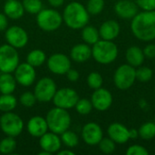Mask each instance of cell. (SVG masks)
I'll list each match as a JSON object with an SVG mask.
<instances>
[{
  "instance_id": "cell-1",
  "label": "cell",
  "mask_w": 155,
  "mask_h": 155,
  "mask_svg": "<svg viewBox=\"0 0 155 155\" xmlns=\"http://www.w3.org/2000/svg\"><path fill=\"white\" fill-rule=\"evenodd\" d=\"M133 35L143 42L155 39V10L138 13L131 23Z\"/></svg>"
},
{
  "instance_id": "cell-2",
  "label": "cell",
  "mask_w": 155,
  "mask_h": 155,
  "mask_svg": "<svg viewBox=\"0 0 155 155\" xmlns=\"http://www.w3.org/2000/svg\"><path fill=\"white\" fill-rule=\"evenodd\" d=\"M89 15L84 5L74 1L65 6L63 13V21L72 29H81L88 24Z\"/></svg>"
},
{
  "instance_id": "cell-3",
  "label": "cell",
  "mask_w": 155,
  "mask_h": 155,
  "mask_svg": "<svg viewBox=\"0 0 155 155\" xmlns=\"http://www.w3.org/2000/svg\"><path fill=\"white\" fill-rule=\"evenodd\" d=\"M92 56L101 64H109L118 56V47L113 41L99 40L92 47Z\"/></svg>"
},
{
  "instance_id": "cell-4",
  "label": "cell",
  "mask_w": 155,
  "mask_h": 155,
  "mask_svg": "<svg viewBox=\"0 0 155 155\" xmlns=\"http://www.w3.org/2000/svg\"><path fill=\"white\" fill-rule=\"evenodd\" d=\"M48 129L56 134H62L71 125V116L66 109L54 107L51 109L45 117Z\"/></svg>"
},
{
  "instance_id": "cell-5",
  "label": "cell",
  "mask_w": 155,
  "mask_h": 155,
  "mask_svg": "<svg viewBox=\"0 0 155 155\" xmlns=\"http://www.w3.org/2000/svg\"><path fill=\"white\" fill-rule=\"evenodd\" d=\"M36 23L38 26L45 32L55 31L63 23V15L54 9H42L37 14Z\"/></svg>"
},
{
  "instance_id": "cell-6",
  "label": "cell",
  "mask_w": 155,
  "mask_h": 155,
  "mask_svg": "<svg viewBox=\"0 0 155 155\" xmlns=\"http://www.w3.org/2000/svg\"><path fill=\"white\" fill-rule=\"evenodd\" d=\"M0 128L6 136L15 138L22 133L24 122L18 114L12 112H6L0 117Z\"/></svg>"
},
{
  "instance_id": "cell-7",
  "label": "cell",
  "mask_w": 155,
  "mask_h": 155,
  "mask_svg": "<svg viewBox=\"0 0 155 155\" xmlns=\"http://www.w3.org/2000/svg\"><path fill=\"white\" fill-rule=\"evenodd\" d=\"M136 80V69L129 64L120 65L114 75V83L120 90L131 88Z\"/></svg>"
},
{
  "instance_id": "cell-8",
  "label": "cell",
  "mask_w": 155,
  "mask_h": 155,
  "mask_svg": "<svg viewBox=\"0 0 155 155\" xmlns=\"http://www.w3.org/2000/svg\"><path fill=\"white\" fill-rule=\"evenodd\" d=\"M19 64V55L16 48L5 44L0 46V71L13 73Z\"/></svg>"
},
{
  "instance_id": "cell-9",
  "label": "cell",
  "mask_w": 155,
  "mask_h": 155,
  "mask_svg": "<svg viewBox=\"0 0 155 155\" xmlns=\"http://www.w3.org/2000/svg\"><path fill=\"white\" fill-rule=\"evenodd\" d=\"M56 91L57 89L54 81L49 77H44L36 83L34 94L37 101L47 103L53 100Z\"/></svg>"
},
{
  "instance_id": "cell-10",
  "label": "cell",
  "mask_w": 155,
  "mask_h": 155,
  "mask_svg": "<svg viewBox=\"0 0 155 155\" xmlns=\"http://www.w3.org/2000/svg\"><path fill=\"white\" fill-rule=\"evenodd\" d=\"M78 100L79 95L76 91L69 87L61 88L57 90L53 98L54 104L56 107H60L66 110L74 107Z\"/></svg>"
},
{
  "instance_id": "cell-11",
  "label": "cell",
  "mask_w": 155,
  "mask_h": 155,
  "mask_svg": "<svg viewBox=\"0 0 155 155\" xmlns=\"http://www.w3.org/2000/svg\"><path fill=\"white\" fill-rule=\"evenodd\" d=\"M5 37L7 44L16 49L25 47L28 42V35L26 31L17 25L6 28Z\"/></svg>"
},
{
  "instance_id": "cell-12",
  "label": "cell",
  "mask_w": 155,
  "mask_h": 155,
  "mask_svg": "<svg viewBox=\"0 0 155 155\" xmlns=\"http://www.w3.org/2000/svg\"><path fill=\"white\" fill-rule=\"evenodd\" d=\"M36 78V73L34 66L28 63H23L18 64L15 70V79L16 83L23 86L32 85Z\"/></svg>"
},
{
  "instance_id": "cell-13",
  "label": "cell",
  "mask_w": 155,
  "mask_h": 155,
  "mask_svg": "<svg viewBox=\"0 0 155 155\" xmlns=\"http://www.w3.org/2000/svg\"><path fill=\"white\" fill-rule=\"evenodd\" d=\"M47 67L55 74H65L71 68V60L64 54H54L47 60Z\"/></svg>"
},
{
  "instance_id": "cell-14",
  "label": "cell",
  "mask_w": 155,
  "mask_h": 155,
  "mask_svg": "<svg viewBox=\"0 0 155 155\" xmlns=\"http://www.w3.org/2000/svg\"><path fill=\"white\" fill-rule=\"evenodd\" d=\"M91 102L94 109L104 112L108 110L113 104V95L109 90L100 87L93 93Z\"/></svg>"
},
{
  "instance_id": "cell-15",
  "label": "cell",
  "mask_w": 155,
  "mask_h": 155,
  "mask_svg": "<svg viewBox=\"0 0 155 155\" xmlns=\"http://www.w3.org/2000/svg\"><path fill=\"white\" fill-rule=\"evenodd\" d=\"M103 137V130L96 123H88L82 129V138L88 145H97Z\"/></svg>"
},
{
  "instance_id": "cell-16",
  "label": "cell",
  "mask_w": 155,
  "mask_h": 155,
  "mask_svg": "<svg viewBox=\"0 0 155 155\" xmlns=\"http://www.w3.org/2000/svg\"><path fill=\"white\" fill-rule=\"evenodd\" d=\"M138 5L132 0H119L114 5L116 15L122 19H133L138 14Z\"/></svg>"
},
{
  "instance_id": "cell-17",
  "label": "cell",
  "mask_w": 155,
  "mask_h": 155,
  "mask_svg": "<svg viewBox=\"0 0 155 155\" xmlns=\"http://www.w3.org/2000/svg\"><path fill=\"white\" fill-rule=\"evenodd\" d=\"M39 144L42 150H45L52 154L57 153L61 149L62 141L61 138L58 136V134L53 132L50 133L46 132L44 135L40 137Z\"/></svg>"
},
{
  "instance_id": "cell-18",
  "label": "cell",
  "mask_w": 155,
  "mask_h": 155,
  "mask_svg": "<svg viewBox=\"0 0 155 155\" xmlns=\"http://www.w3.org/2000/svg\"><path fill=\"white\" fill-rule=\"evenodd\" d=\"M109 137L115 143L119 144L126 143L129 140V129L120 124V123H114L109 125L107 130Z\"/></svg>"
},
{
  "instance_id": "cell-19",
  "label": "cell",
  "mask_w": 155,
  "mask_h": 155,
  "mask_svg": "<svg viewBox=\"0 0 155 155\" xmlns=\"http://www.w3.org/2000/svg\"><path fill=\"white\" fill-rule=\"evenodd\" d=\"M26 128L30 135H32L33 137L40 138L47 132L48 125L45 118L36 115V116H33L28 121Z\"/></svg>"
},
{
  "instance_id": "cell-20",
  "label": "cell",
  "mask_w": 155,
  "mask_h": 155,
  "mask_svg": "<svg viewBox=\"0 0 155 155\" xmlns=\"http://www.w3.org/2000/svg\"><path fill=\"white\" fill-rule=\"evenodd\" d=\"M121 27L117 21L107 20L104 22L99 29L100 37L104 40L114 41L120 35Z\"/></svg>"
},
{
  "instance_id": "cell-21",
  "label": "cell",
  "mask_w": 155,
  "mask_h": 155,
  "mask_svg": "<svg viewBox=\"0 0 155 155\" xmlns=\"http://www.w3.org/2000/svg\"><path fill=\"white\" fill-rule=\"evenodd\" d=\"M71 58L76 63H84L92 56V48L87 44H77L71 49Z\"/></svg>"
},
{
  "instance_id": "cell-22",
  "label": "cell",
  "mask_w": 155,
  "mask_h": 155,
  "mask_svg": "<svg viewBox=\"0 0 155 155\" xmlns=\"http://www.w3.org/2000/svg\"><path fill=\"white\" fill-rule=\"evenodd\" d=\"M4 13L7 17L16 20L23 16L25 9L22 2L18 0H8L5 1L4 5Z\"/></svg>"
},
{
  "instance_id": "cell-23",
  "label": "cell",
  "mask_w": 155,
  "mask_h": 155,
  "mask_svg": "<svg viewBox=\"0 0 155 155\" xmlns=\"http://www.w3.org/2000/svg\"><path fill=\"white\" fill-rule=\"evenodd\" d=\"M125 58L130 65L134 67H139L143 64L145 56L143 51L139 46L132 45L127 49L125 54Z\"/></svg>"
},
{
  "instance_id": "cell-24",
  "label": "cell",
  "mask_w": 155,
  "mask_h": 155,
  "mask_svg": "<svg viewBox=\"0 0 155 155\" xmlns=\"http://www.w3.org/2000/svg\"><path fill=\"white\" fill-rule=\"evenodd\" d=\"M15 87L16 81L15 76H13L10 73H2L0 75V93L2 94H12Z\"/></svg>"
},
{
  "instance_id": "cell-25",
  "label": "cell",
  "mask_w": 155,
  "mask_h": 155,
  "mask_svg": "<svg viewBox=\"0 0 155 155\" xmlns=\"http://www.w3.org/2000/svg\"><path fill=\"white\" fill-rule=\"evenodd\" d=\"M82 38L85 44H87L89 45H93L100 40L99 30H97L95 27H94L92 25H86L84 27H83Z\"/></svg>"
},
{
  "instance_id": "cell-26",
  "label": "cell",
  "mask_w": 155,
  "mask_h": 155,
  "mask_svg": "<svg viewBox=\"0 0 155 155\" xmlns=\"http://www.w3.org/2000/svg\"><path fill=\"white\" fill-rule=\"evenodd\" d=\"M45 60H46L45 53L40 49L32 50L26 56V63H28L35 68L42 65L45 62Z\"/></svg>"
},
{
  "instance_id": "cell-27",
  "label": "cell",
  "mask_w": 155,
  "mask_h": 155,
  "mask_svg": "<svg viewBox=\"0 0 155 155\" xmlns=\"http://www.w3.org/2000/svg\"><path fill=\"white\" fill-rule=\"evenodd\" d=\"M17 105V100L12 94L0 95V111L6 113L12 112Z\"/></svg>"
},
{
  "instance_id": "cell-28",
  "label": "cell",
  "mask_w": 155,
  "mask_h": 155,
  "mask_svg": "<svg viewBox=\"0 0 155 155\" xmlns=\"http://www.w3.org/2000/svg\"><path fill=\"white\" fill-rule=\"evenodd\" d=\"M139 136L143 140H151L155 137V123L147 122L140 126L138 129Z\"/></svg>"
},
{
  "instance_id": "cell-29",
  "label": "cell",
  "mask_w": 155,
  "mask_h": 155,
  "mask_svg": "<svg viewBox=\"0 0 155 155\" xmlns=\"http://www.w3.org/2000/svg\"><path fill=\"white\" fill-rule=\"evenodd\" d=\"M61 141L65 146L69 148H74L78 144L79 138H78V135L74 132L66 130L61 134Z\"/></svg>"
},
{
  "instance_id": "cell-30",
  "label": "cell",
  "mask_w": 155,
  "mask_h": 155,
  "mask_svg": "<svg viewBox=\"0 0 155 155\" xmlns=\"http://www.w3.org/2000/svg\"><path fill=\"white\" fill-rule=\"evenodd\" d=\"M16 148V142L15 137L6 136L0 142V153L3 154L12 153Z\"/></svg>"
},
{
  "instance_id": "cell-31",
  "label": "cell",
  "mask_w": 155,
  "mask_h": 155,
  "mask_svg": "<svg viewBox=\"0 0 155 155\" xmlns=\"http://www.w3.org/2000/svg\"><path fill=\"white\" fill-rule=\"evenodd\" d=\"M24 9L29 14H38L43 9V3L41 0H23Z\"/></svg>"
},
{
  "instance_id": "cell-32",
  "label": "cell",
  "mask_w": 155,
  "mask_h": 155,
  "mask_svg": "<svg viewBox=\"0 0 155 155\" xmlns=\"http://www.w3.org/2000/svg\"><path fill=\"white\" fill-rule=\"evenodd\" d=\"M75 109H76V112L79 114H82V115H86V114H89L92 110H93V104H92V102L88 99H80L77 101L76 104H75Z\"/></svg>"
},
{
  "instance_id": "cell-33",
  "label": "cell",
  "mask_w": 155,
  "mask_h": 155,
  "mask_svg": "<svg viewBox=\"0 0 155 155\" xmlns=\"http://www.w3.org/2000/svg\"><path fill=\"white\" fill-rule=\"evenodd\" d=\"M103 77L102 75L97 72H92L87 76V84L90 88L96 90L103 85Z\"/></svg>"
},
{
  "instance_id": "cell-34",
  "label": "cell",
  "mask_w": 155,
  "mask_h": 155,
  "mask_svg": "<svg viewBox=\"0 0 155 155\" xmlns=\"http://www.w3.org/2000/svg\"><path fill=\"white\" fill-rule=\"evenodd\" d=\"M104 0H88L86 9L91 15H98L104 8Z\"/></svg>"
},
{
  "instance_id": "cell-35",
  "label": "cell",
  "mask_w": 155,
  "mask_h": 155,
  "mask_svg": "<svg viewBox=\"0 0 155 155\" xmlns=\"http://www.w3.org/2000/svg\"><path fill=\"white\" fill-rule=\"evenodd\" d=\"M153 70L147 66H139V68L136 70V80L142 82V83H146L150 81L153 78Z\"/></svg>"
},
{
  "instance_id": "cell-36",
  "label": "cell",
  "mask_w": 155,
  "mask_h": 155,
  "mask_svg": "<svg viewBox=\"0 0 155 155\" xmlns=\"http://www.w3.org/2000/svg\"><path fill=\"white\" fill-rule=\"evenodd\" d=\"M99 149L102 153L105 154L113 153L115 151V143L109 137V138H104L100 141L98 143Z\"/></svg>"
},
{
  "instance_id": "cell-37",
  "label": "cell",
  "mask_w": 155,
  "mask_h": 155,
  "mask_svg": "<svg viewBox=\"0 0 155 155\" xmlns=\"http://www.w3.org/2000/svg\"><path fill=\"white\" fill-rule=\"evenodd\" d=\"M36 97L34 93L31 92H25L23 93L20 97H19V102L20 104L25 106V107H33L35 104L36 102Z\"/></svg>"
},
{
  "instance_id": "cell-38",
  "label": "cell",
  "mask_w": 155,
  "mask_h": 155,
  "mask_svg": "<svg viewBox=\"0 0 155 155\" xmlns=\"http://www.w3.org/2000/svg\"><path fill=\"white\" fill-rule=\"evenodd\" d=\"M126 154L127 155H148L149 152L147 151V149L142 145L139 144H134L131 145L127 151H126Z\"/></svg>"
},
{
  "instance_id": "cell-39",
  "label": "cell",
  "mask_w": 155,
  "mask_h": 155,
  "mask_svg": "<svg viewBox=\"0 0 155 155\" xmlns=\"http://www.w3.org/2000/svg\"><path fill=\"white\" fill-rule=\"evenodd\" d=\"M135 3L143 11L155 10V0H135Z\"/></svg>"
},
{
  "instance_id": "cell-40",
  "label": "cell",
  "mask_w": 155,
  "mask_h": 155,
  "mask_svg": "<svg viewBox=\"0 0 155 155\" xmlns=\"http://www.w3.org/2000/svg\"><path fill=\"white\" fill-rule=\"evenodd\" d=\"M144 56L150 59L155 58V45L154 44H149L148 45H146L144 47V49L143 50Z\"/></svg>"
},
{
  "instance_id": "cell-41",
  "label": "cell",
  "mask_w": 155,
  "mask_h": 155,
  "mask_svg": "<svg viewBox=\"0 0 155 155\" xmlns=\"http://www.w3.org/2000/svg\"><path fill=\"white\" fill-rule=\"evenodd\" d=\"M65 74L67 76V79L69 81H71V82H76L79 79V76H80L78 71H76L74 69H72V68H70Z\"/></svg>"
},
{
  "instance_id": "cell-42",
  "label": "cell",
  "mask_w": 155,
  "mask_h": 155,
  "mask_svg": "<svg viewBox=\"0 0 155 155\" xmlns=\"http://www.w3.org/2000/svg\"><path fill=\"white\" fill-rule=\"evenodd\" d=\"M8 25V20L7 16L5 15V13H0V31H5L6 30Z\"/></svg>"
},
{
  "instance_id": "cell-43",
  "label": "cell",
  "mask_w": 155,
  "mask_h": 155,
  "mask_svg": "<svg viewBox=\"0 0 155 155\" xmlns=\"http://www.w3.org/2000/svg\"><path fill=\"white\" fill-rule=\"evenodd\" d=\"M48 3L50 5H52L54 7H59L64 5V0H48Z\"/></svg>"
},
{
  "instance_id": "cell-44",
  "label": "cell",
  "mask_w": 155,
  "mask_h": 155,
  "mask_svg": "<svg viewBox=\"0 0 155 155\" xmlns=\"http://www.w3.org/2000/svg\"><path fill=\"white\" fill-rule=\"evenodd\" d=\"M139 136L138 130L135 129H129V137L130 139H135Z\"/></svg>"
},
{
  "instance_id": "cell-45",
  "label": "cell",
  "mask_w": 155,
  "mask_h": 155,
  "mask_svg": "<svg viewBox=\"0 0 155 155\" xmlns=\"http://www.w3.org/2000/svg\"><path fill=\"white\" fill-rule=\"evenodd\" d=\"M58 155H74V153L70 150H61L57 152Z\"/></svg>"
},
{
  "instance_id": "cell-46",
  "label": "cell",
  "mask_w": 155,
  "mask_h": 155,
  "mask_svg": "<svg viewBox=\"0 0 155 155\" xmlns=\"http://www.w3.org/2000/svg\"><path fill=\"white\" fill-rule=\"evenodd\" d=\"M38 154L39 155H50L51 153H48V152H46V151H45V150H42V152H40Z\"/></svg>"
},
{
  "instance_id": "cell-47",
  "label": "cell",
  "mask_w": 155,
  "mask_h": 155,
  "mask_svg": "<svg viewBox=\"0 0 155 155\" xmlns=\"http://www.w3.org/2000/svg\"><path fill=\"white\" fill-rule=\"evenodd\" d=\"M154 123H155V116H154Z\"/></svg>"
},
{
  "instance_id": "cell-48",
  "label": "cell",
  "mask_w": 155,
  "mask_h": 155,
  "mask_svg": "<svg viewBox=\"0 0 155 155\" xmlns=\"http://www.w3.org/2000/svg\"><path fill=\"white\" fill-rule=\"evenodd\" d=\"M5 1H8V0H5Z\"/></svg>"
},
{
  "instance_id": "cell-49",
  "label": "cell",
  "mask_w": 155,
  "mask_h": 155,
  "mask_svg": "<svg viewBox=\"0 0 155 155\" xmlns=\"http://www.w3.org/2000/svg\"><path fill=\"white\" fill-rule=\"evenodd\" d=\"M154 91H155V87H154Z\"/></svg>"
}]
</instances>
